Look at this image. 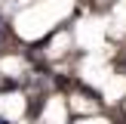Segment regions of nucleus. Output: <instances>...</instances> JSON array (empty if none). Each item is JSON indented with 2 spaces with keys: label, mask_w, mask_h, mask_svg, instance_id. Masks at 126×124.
Here are the masks:
<instances>
[{
  "label": "nucleus",
  "mask_w": 126,
  "mask_h": 124,
  "mask_svg": "<svg viewBox=\"0 0 126 124\" xmlns=\"http://www.w3.org/2000/svg\"><path fill=\"white\" fill-rule=\"evenodd\" d=\"M0 40H3V25H0Z\"/></svg>",
  "instance_id": "f257e3e1"
},
{
  "label": "nucleus",
  "mask_w": 126,
  "mask_h": 124,
  "mask_svg": "<svg viewBox=\"0 0 126 124\" xmlns=\"http://www.w3.org/2000/svg\"><path fill=\"white\" fill-rule=\"evenodd\" d=\"M0 124H3V121H0Z\"/></svg>",
  "instance_id": "f03ea898"
}]
</instances>
